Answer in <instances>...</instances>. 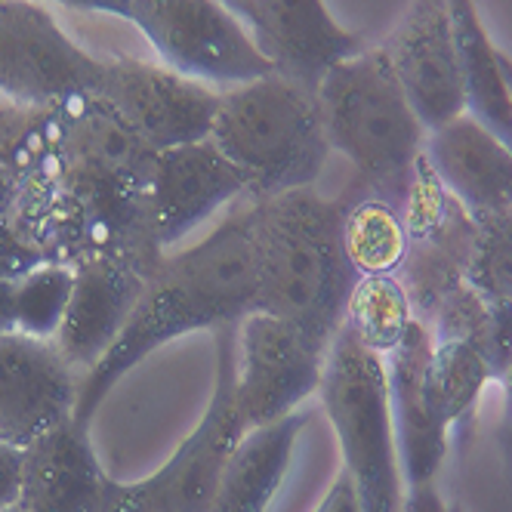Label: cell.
Here are the masks:
<instances>
[{
  "label": "cell",
  "instance_id": "6da1fadb",
  "mask_svg": "<svg viewBox=\"0 0 512 512\" xmlns=\"http://www.w3.org/2000/svg\"><path fill=\"white\" fill-rule=\"evenodd\" d=\"M253 303V213L244 204L201 241L161 256L155 272L145 278L121 337L81 377L75 420L90 426L108 392L155 349L195 331L238 324L253 312Z\"/></svg>",
  "mask_w": 512,
  "mask_h": 512
},
{
  "label": "cell",
  "instance_id": "7a4b0ae2",
  "mask_svg": "<svg viewBox=\"0 0 512 512\" xmlns=\"http://www.w3.org/2000/svg\"><path fill=\"white\" fill-rule=\"evenodd\" d=\"M53 112V108H50ZM50 112L31 149L13 226L47 263L121 260L152 275L167 253L155 235L152 182L71 155L53 136Z\"/></svg>",
  "mask_w": 512,
  "mask_h": 512
},
{
  "label": "cell",
  "instance_id": "3957f363",
  "mask_svg": "<svg viewBox=\"0 0 512 512\" xmlns=\"http://www.w3.org/2000/svg\"><path fill=\"white\" fill-rule=\"evenodd\" d=\"M253 213V312L297 324L331 349L361 278L343 247V204L309 189L247 201Z\"/></svg>",
  "mask_w": 512,
  "mask_h": 512
},
{
  "label": "cell",
  "instance_id": "277c9868",
  "mask_svg": "<svg viewBox=\"0 0 512 512\" xmlns=\"http://www.w3.org/2000/svg\"><path fill=\"white\" fill-rule=\"evenodd\" d=\"M315 93L331 152L355 170L343 198H383L405 210L426 127L401 90L389 53L361 50L327 71Z\"/></svg>",
  "mask_w": 512,
  "mask_h": 512
},
{
  "label": "cell",
  "instance_id": "5b68a950",
  "mask_svg": "<svg viewBox=\"0 0 512 512\" xmlns=\"http://www.w3.org/2000/svg\"><path fill=\"white\" fill-rule=\"evenodd\" d=\"M210 142L241 170L247 201L315 186L331 158L318 93L275 71L219 96Z\"/></svg>",
  "mask_w": 512,
  "mask_h": 512
},
{
  "label": "cell",
  "instance_id": "8992f818",
  "mask_svg": "<svg viewBox=\"0 0 512 512\" xmlns=\"http://www.w3.org/2000/svg\"><path fill=\"white\" fill-rule=\"evenodd\" d=\"M318 395L361 512H401L408 488L389 411L386 361L361 346L349 324L340 327L327 352Z\"/></svg>",
  "mask_w": 512,
  "mask_h": 512
},
{
  "label": "cell",
  "instance_id": "52a82bcc",
  "mask_svg": "<svg viewBox=\"0 0 512 512\" xmlns=\"http://www.w3.org/2000/svg\"><path fill=\"white\" fill-rule=\"evenodd\" d=\"M238 324L216 331V380L210 405L170 460L139 482L108 485L105 512H210L223 469L250 429L235 395Z\"/></svg>",
  "mask_w": 512,
  "mask_h": 512
},
{
  "label": "cell",
  "instance_id": "ba28073f",
  "mask_svg": "<svg viewBox=\"0 0 512 512\" xmlns=\"http://www.w3.org/2000/svg\"><path fill=\"white\" fill-rule=\"evenodd\" d=\"M127 19L182 78L232 90L272 75L241 19L219 0H133Z\"/></svg>",
  "mask_w": 512,
  "mask_h": 512
},
{
  "label": "cell",
  "instance_id": "9c48e42d",
  "mask_svg": "<svg viewBox=\"0 0 512 512\" xmlns=\"http://www.w3.org/2000/svg\"><path fill=\"white\" fill-rule=\"evenodd\" d=\"M105 62L62 31L34 0H0V93L16 105L56 108L96 93Z\"/></svg>",
  "mask_w": 512,
  "mask_h": 512
},
{
  "label": "cell",
  "instance_id": "30bf717a",
  "mask_svg": "<svg viewBox=\"0 0 512 512\" xmlns=\"http://www.w3.org/2000/svg\"><path fill=\"white\" fill-rule=\"evenodd\" d=\"M327 352L297 324L269 312H250L238 321L235 395L250 429L269 426L318 392Z\"/></svg>",
  "mask_w": 512,
  "mask_h": 512
},
{
  "label": "cell",
  "instance_id": "8fae6325",
  "mask_svg": "<svg viewBox=\"0 0 512 512\" xmlns=\"http://www.w3.org/2000/svg\"><path fill=\"white\" fill-rule=\"evenodd\" d=\"M408 253L395 272L405 284L414 315L429 324L448 294L466 284V266L475 241V219L442 189L420 155L414 186L405 204Z\"/></svg>",
  "mask_w": 512,
  "mask_h": 512
},
{
  "label": "cell",
  "instance_id": "7c38bea8",
  "mask_svg": "<svg viewBox=\"0 0 512 512\" xmlns=\"http://www.w3.org/2000/svg\"><path fill=\"white\" fill-rule=\"evenodd\" d=\"M155 152L210 136L219 112L213 87L176 75L167 65L118 56L108 59L96 90Z\"/></svg>",
  "mask_w": 512,
  "mask_h": 512
},
{
  "label": "cell",
  "instance_id": "4fadbf2b",
  "mask_svg": "<svg viewBox=\"0 0 512 512\" xmlns=\"http://www.w3.org/2000/svg\"><path fill=\"white\" fill-rule=\"evenodd\" d=\"M383 50L426 133L466 115L448 0H411Z\"/></svg>",
  "mask_w": 512,
  "mask_h": 512
},
{
  "label": "cell",
  "instance_id": "5bb4252c",
  "mask_svg": "<svg viewBox=\"0 0 512 512\" xmlns=\"http://www.w3.org/2000/svg\"><path fill=\"white\" fill-rule=\"evenodd\" d=\"M81 374L53 340L0 334V442L25 448L75 417Z\"/></svg>",
  "mask_w": 512,
  "mask_h": 512
},
{
  "label": "cell",
  "instance_id": "9a60e30c",
  "mask_svg": "<svg viewBox=\"0 0 512 512\" xmlns=\"http://www.w3.org/2000/svg\"><path fill=\"white\" fill-rule=\"evenodd\" d=\"M241 25L275 75L318 90L334 65L364 50L355 31H346L324 0H247Z\"/></svg>",
  "mask_w": 512,
  "mask_h": 512
},
{
  "label": "cell",
  "instance_id": "2e32d148",
  "mask_svg": "<svg viewBox=\"0 0 512 512\" xmlns=\"http://www.w3.org/2000/svg\"><path fill=\"white\" fill-rule=\"evenodd\" d=\"M429 361L432 331L420 318H414L408 334L386 355L389 411L408 491L435 485V475L451 445V426L432 392Z\"/></svg>",
  "mask_w": 512,
  "mask_h": 512
},
{
  "label": "cell",
  "instance_id": "e0dca14e",
  "mask_svg": "<svg viewBox=\"0 0 512 512\" xmlns=\"http://www.w3.org/2000/svg\"><path fill=\"white\" fill-rule=\"evenodd\" d=\"M241 170L207 139L158 152L152 173V216L164 250L198 229L207 216L244 198Z\"/></svg>",
  "mask_w": 512,
  "mask_h": 512
},
{
  "label": "cell",
  "instance_id": "ac0fdd59",
  "mask_svg": "<svg viewBox=\"0 0 512 512\" xmlns=\"http://www.w3.org/2000/svg\"><path fill=\"white\" fill-rule=\"evenodd\" d=\"M108 472L90 442V426L62 420L22 448L19 503L28 512H105Z\"/></svg>",
  "mask_w": 512,
  "mask_h": 512
},
{
  "label": "cell",
  "instance_id": "d6986e66",
  "mask_svg": "<svg viewBox=\"0 0 512 512\" xmlns=\"http://www.w3.org/2000/svg\"><path fill=\"white\" fill-rule=\"evenodd\" d=\"M145 272L121 260H93L75 266V284L53 343L81 377L115 346L139 303Z\"/></svg>",
  "mask_w": 512,
  "mask_h": 512
},
{
  "label": "cell",
  "instance_id": "ffe728a7",
  "mask_svg": "<svg viewBox=\"0 0 512 512\" xmlns=\"http://www.w3.org/2000/svg\"><path fill=\"white\" fill-rule=\"evenodd\" d=\"M423 158L442 189L469 213L512 210V149L469 115L429 130Z\"/></svg>",
  "mask_w": 512,
  "mask_h": 512
},
{
  "label": "cell",
  "instance_id": "44dd1931",
  "mask_svg": "<svg viewBox=\"0 0 512 512\" xmlns=\"http://www.w3.org/2000/svg\"><path fill=\"white\" fill-rule=\"evenodd\" d=\"M309 414H287L269 426L247 429L216 485L210 512H269L294 463Z\"/></svg>",
  "mask_w": 512,
  "mask_h": 512
},
{
  "label": "cell",
  "instance_id": "7402d4cb",
  "mask_svg": "<svg viewBox=\"0 0 512 512\" xmlns=\"http://www.w3.org/2000/svg\"><path fill=\"white\" fill-rule=\"evenodd\" d=\"M460 81L466 96V115L485 124L512 149V102L500 68V50L491 44L472 0H448Z\"/></svg>",
  "mask_w": 512,
  "mask_h": 512
},
{
  "label": "cell",
  "instance_id": "603a6c76",
  "mask_svg": "<svg viewBox=\"0 0 512 512\" xmlns=\"http://www.w3.org/2000/svg\"><path fill=\"white\" fill-rule=\"evenodd\" d=\"M343 247L358 275H395L408 253L405 210L383 198H340Z\"/></svg>",
  "mask_w": 512,
  "mask_h": 512
},
{
  "label": "cell",
  "instance_id": "cb8c5ba5",
  "mask_svg": "<svg viewBox=\"0 0 512 512\" xmlns=\"http://www.w3.org/2000/svg\"><path fill=\"white\" fill-rule=\"evenodd\" d=\"M429 377L451 432H466L485 386L494 380L479 346L463 337H432Z\"/></svg>",
  "mask_w": 512,
  "mask_h": 512
},
{
  "label": "cell",
  "instance_id": "d4e9b609",
  "mask_svg": "<svg viewBox=\"0 0 512 512\" xmlns=\"http://www.w3.org/2000/svg\"><path fill=\"white\" fill-rule=\"evenodd\" d=\"M411 300L398 275H361L346 306V324L352 334L380 358H386L414 321Z\"/></svg>",
  "mask_w": 512,
  "mask_h": 512
},
{
  "label": "cell",
  "instance_id": "484cf974",
  "mask_svg": "<svg viewBox=\"0 0 512 512\" xmlns=\"http://www.w3.org/2000/svg\"><path fill=\"white\" fill-rule=\"evenodd\" d=\"M75 269L62 263H41L13 281V331L53 340L65 318Z\"/></svg>",
  "mask_w": 512,
  "mask_h": 512
},
{
  "label": "cell",
  "instance_id": "4316f807",
  "mask_svg": "<svg viewBox=\"0 0 512 512\" xmlns=\"http://www.w3.org/2000/svg\"><path fill=\"white\" fill-rule=\"evenodd\" d=\"M472 219L475 241L466 266V284L488 300H512V210Z\"/></svg>",
  "mask_w": 512,
  "mask_h": 512
},
{
  "label": "cell",
  "instance_id": "83f0119b",
  "mask_svg": "<svg viewBox=\"0 0 512 512\" xmlns=\"http://www.w3.org/2000/svg\"><path fill=\"white\" fill-rule=\"evenodd\" d=\"M47 112L50 108H31V105H16V102L0 105V158L28 155Z\"/></svg>",
  "mask_w": 512,
  "mask_h": 512
},
{
  "label": "cell",
  "instance_id": "f1b7e54d",
  "mask_svg": "<svg viewBox=\"0 0 512 512\" xmlns=\"http://www.w3.org/2000/svg\"><path fill=\"white\" fill-rule=\"evenodd\" d=\"M41 263H47L41 250L13 226V219H0V284H13Z\"/></svg>",
  "mask_w": 512,
  "mask_h": 512
},
{
  "label": "cell",
  "instance_id": "f546056e",
  "mask_svg": "<svg viewBox=\"0 0 512 512\" xmlns=\"http://www.w3.org/2000/svg\"><path fill=\"white\" fill-rule=\"evenodd\" d=\"M31 149H34V142H31ZM31 149L22 158H0V219H10V213L22 195L28 164H31Z\"/></svg>",
  "mask_w": 512,
  "mask_h": 512
},
{
  "label": "cell",
  "instance_id": "4dcf8cb0",
  "mask_svg": "<svg viewBox=\"0 0 512 512\" xmlns=\"http://www.w3.org/2000/svg\"><path fill=\"white\" fill-rule=\"evenodd\" d=\"M22 491V448L0 442V509L19 503Z\"/></svg>",
  "mask_w": 512,
  "mask_h": 512
},
{
  "label": "cell",
  "instance_id": "1f68e13d",
  "mask_svg": "<svg viewBox=\"0 0 512 512\" xmlns=\"http://www.w3.org/2000/svg\"><path fill=\"white\" fill-rule=\"evenodd\" d=\"M315 512H361L358 494H355V488H352L346 472H340V479L331 485V491L321 497V503L315 506Z\"/></svg>",
  "mask_w": 512,
  "mask_h": 512
},
{
  "label": "cell",
  "instance_id": "d6a6232c",
  "mask_svg": "<svg viewBox=\"0 0 512 512\" xmlns=\"http://www.w3.org/2000/svg\"><path fill=\"white\" fill-rule=\"evenodd\" d=\"M445 509H448V503L442 500V494L435 491V485L408 491L405 506H401V512H445Z\"/></svg>",
  "mask_w": 512,
  "mask_h": 512
},
{
  "label": "cell",
  "instance_id": "836d02e7",
  "mask_svg": "<svg viewBox=\"0 0 512 512\" xmlns=\"http://www.w3.org/2000/svg\"><path fill=\"white\" fill-rule=\"evenodd\" d=\"M56 4L75 7V10H93V13H108V16H130L133 0H56Z\"/></svg>",
  "mask_w": 512,
  "mask_h": 512
},
{
  "label": "cell",
  "instance_id": "e575fe53",
  "mask_svg": "<svg viewBox=\"0 0 512 512\" xmlns=\"http://www.w3.org/2000/svg\"><path fill=\"white\" fill-rule=\"evenodd\" d=\"M13 331V284H0V334Z\"/></svg>",
  "mask_w": 512,
  "mask_h": 512
},
{
  "label": "cell",
  "instance_id": "d590c367",
  "mask_svg": "<svg viewBox=\"0 0 512 512\" xmlns=\"http://www.w3.org/2000/svg\"><path fill=\"white\" fill-rule=\"evenodd\" d=\"M500 68H503V78H506V90H509V102H512V56H506L500 50Z\"/></svg>",
  "mask_w": 512,
  "mask_h": 512
},
{
  "label": "cell",
  "instance_id": "8d00e7d4",
  "mask_svg": "<svg viewBox=\"0 0 512 512\" xmlns=\"http://www.w3.org/2000/svg\"><path fill=\"white\" fill-rule=\"evenodd\" d=\"M219 4H223V7H229V10H232V13L238 16V10H241V7L247 4V0H219Z\"/></svg>",
  "mask_w": 512,
  "mask_h": 512
},
{
  "label": "cell",
  "instance_id": "74e56055",
  "mask_svg": "<svg viewBox=\"0 0 512 512\" xmlns=\"http://www.w3.org/2000/svg\"><path fill=\"white\" fill-rule=\"evenodd\" d=\"M0 512H28L22 503H13V506H7V509H0Z\"/></svg>",
  "mask_w": 512,
  "mask_h": 512
},
{
  "label": "cell",
  "instance_id": "f35d334b",
  "mask_svg": "<svg viewBox=\"0 0 512 512\" xmlns=\"http://www.w3.org/2000/svg\"><path fill=\"white\" fill-rule=\"evenodd\" d=\"M445 512H463V509H460V506H457V503H454V506H448V509H445Z\"/></svg>",
  "mask_w": 512,
  "mask_h": 512
}]
</instances>
